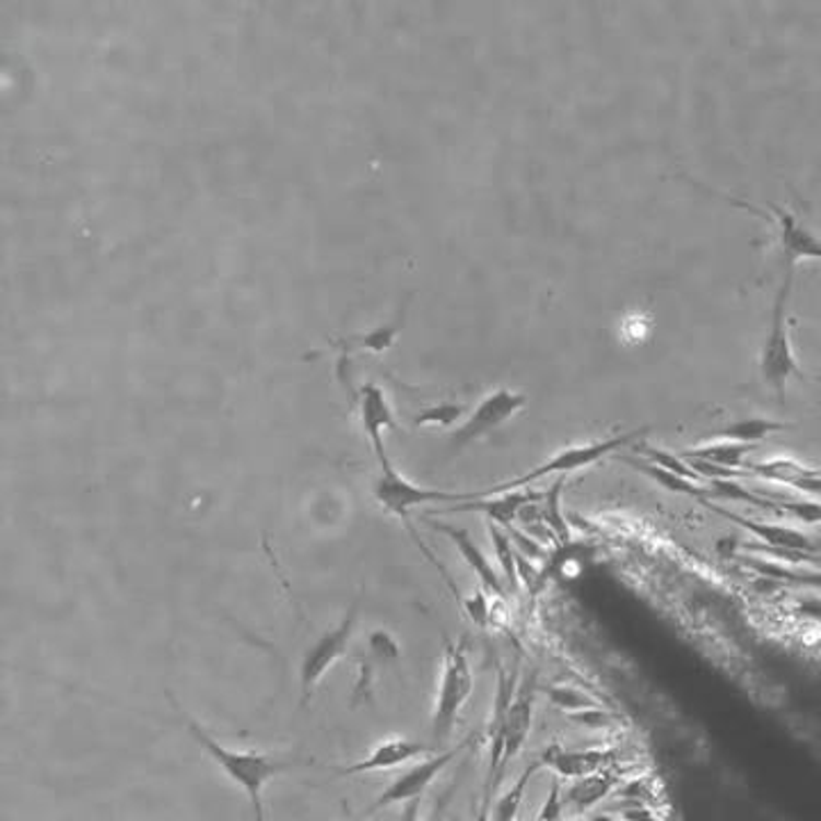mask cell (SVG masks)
Instances as JSON below:
<instances>
[{
	"mask_svg": "<svg viewBox=\"0 0 821 821\" xmlns=\"http://www.w3.org/2000/svg\"><path fill=\"white\" fill-rule=\"evenodd\" d=\"M568 722L577 724L579 728L585 730H609L617 726V717L612 712H607L602 705L598 707H591V709H582V712H575V714H566Z\"/></svg>",
	"mask_w": 821,
	"mask_h": 821,
	"instance_id": "obj_31",
	"label": "cell"
},
{
	"mask_svg": "<svg viewBox=\"0 0 821 821\" xmlns=\"http://www.w3.org/2000/svg\"><path fill=\"white\" fill-rule=\"evenodd\" d=\"M367 646H370V653H373L379 659H397V657H400V646H397V640L386 630L370 632Z\"/></svg>",
	"mask_w": 821,
	"mask_h": 821,
	"instance_id": "obj_33",
	"label": "cell"
},
{
	"mask_svg": "<svg viewBox=\"0 0 821 821\" xmlns=\"http://www.w3.org/2000/svg\"><path fill=\"white\" fill-rule=\"evenodd\" d=\"M585 821H614V819L609 817V814H594V817H589V819H585Z\"/></svg>",
	"mask_w": 821,
	"mask_h": 821,
	"instance_id": "obj_38",
	"label": "cell"
},
{
	"mask_svg": "<svg viewBox=\"0 0 821 821\" xmlns=\"http://www.w3.org/2000/svg\"><path fill=\"white\" fill-rule=\"evenodd\" d=\"M472 744V735L461 739L457 747H449L445 751H438V753H430L427 758L418 760L413 766H409L407 772H402L400 776H395L392 783L379 794V797L373 801V806H370L365 810V817L375 814L379 810H386L390 806H404L413 799H422V794H425L430 789V785L447 770L449 764H453L468 747Z\"/></svg>",
	"mask_w": 821,
	"mask_h": 821,
	"instance_id": "obj_9",
	"label": "cell"
},
{
	"mask_svg": "<svg viewBox=\"0 0 821 821\" xmlns=\"http://www.w3.org/2000/svg\"><path fill=\"white\" fill-rule=\"evenodd\" d=\"M634 453H637L644 461H648L653 466H659V468H665V470H669L673 474H680V477H684V480L705 484L703 477L694 470V466L690 461H687L682 455H673V453H669V449L655 447V445H650L646 441L634 443Z\"/></svg>",
	"mask_w": 821,
	"mask_h": 821,
	"instance_id": "obj_25",
	"label": "cell"
},
{
	"mask_svg": "<svg viewBox=\"0 0 821 821\" xmlns=\"http://www.w3.org/2000/svg\"><path fill=\"white\" fill-rule=\"evenodd\" d=\"M354 821H367V819H354Z\"/></svg>",
	"mask_w": 821,
	"mask_h": 821,
	"instance_id": "obj_40",
	"label": "cell"
},
{
	"mask_svg": "<svg viewBox=\"0 0 821 821\" xmlns=\"http://www.w3.org/2000/svg\"><path fill=\"white\" fill-rule=\"evenodd\" d=\"M420 804H422V799H413V801L404 804L402 812H400V821H420Z\"/></svg>",
	"mask_w": 821,
	"mask_h": 821,
	"instance_id": "obj_36",
	"label": "cell"
},
{
	"mask_svg": "<svg viewBox=\"0 0 821 821\" xmlns=\"http://www.w3.org/2000/svg\"><path fill=\"white\" fill-rule=\"evenodd\" d=\"M783 274L785 277L781 281V288H778L776 300H774V308H772L770 333H766V338L762 342L760 361H758L760 377H762L764 386L776 395L778 402H785L787 384L794 377H799V379L806 377L804 370H801V363H799V359H797V354H794V348H791L789 317H787L794 272H783Z\"/></svg>",
	"mask_w": 821,
	"mask_h": 821,
	"instance_id": "obj_4",
	"label": "cell"
},
{
	"mask_svg": "<svg viewBox=\"0 0 821 821\" xmlns=\"http://www.w3.org/2000/svg\"><path fill=\"white\" fill-rule=\"evenodd\" d=\"M474 690V671L468 655V642L449 640L443 642L441 673L436 684V699L432 709V747H441L455 735V728L461 719L466 705L472 699Z\"/></svg>",
	"mask_w": 821,
	"mask_h": 821,
	"instance_id": "obj_2",
	"label": "cell"
},
{
	"mask_svg": "<svg viewBox=\"0 0 821 821\" xmlns=\"http://www.w3.org/2000/svg\"><path fill=\"white\" fill-rule=\"evenodd\" d=\"M541 500V493L532 491V489H514V491H505V493H497V495H484V497H474V500H468V502H459V505H453V507H445L443 512H477V514H484L491 523L505 527V529H512L514 520H518L520 512L532 505V502H539Z\"/></svg>",
	"mask_w": 821,
	"mask_h": 821,
	"instance_id": "obj_16",
	"label": "cell"
},
{
	"mask_svg": "<svg viewBox=\"0 0 821 821\" xmlns=\"http://www.w3.org/2000/svg\"><path fill=\"white\" fill-rule=\"evenodd\" d=\"M799 612L812 621H821V598L819 596H804L799 600Z\"/></svg>",
	"mask_w": 821,
	"mask_h": 821,
	"instance_id": "obj_34",
	"label": "cell"
},
{
	"mask_svg": "<svg viewBox=\"0 0 821 821\" xmlns=\"http://www.w3.org/2000/svg\"><path fill=\"white\" fill-rule=\"evenodd\" d=\"M356 409H359V420H361V430L367 436L370 445H373V453L377 459L386 457V443L384 436L386 432L397 430V418L390 407L388 395L384 392L382 386L377 384H365L359 388L356 397Z\"/></svg>",
	"mask_w": 821,
	"mask_h": 821,
	"instance_id": "obj_14",
	"label": "cell"
},
{
	"mask_svg": "<svg viewBox=\"0 0 821 821\" xmlns=\"http://www.w3.org/2000/svg\"><path fill=\"white\" fill-rule=\"evenodd\" d=\"M564 781L560 776H552L546 799L537 812L535 821H564Z\"/></svg>",
	"mask_w": 821,
	"mask_h": 821,
	"instance_id": "obj_29",
	"label": "cell"
},
{
	"mask_svg": "<svg viewBox=\"0 0 821 821\" xmlns=\"http://www.w3.org/2000/svg\"><path fill=\"white\" fill-rule=\"evenodd\" d=\"M566 486V477H560L558 482H554L546 495H541L543 500V507H541V523L550 529L552 537L558 539L560 543H568L571 541V525L566 520V514H564V505H562V491Z\"/></svg>",
	"mask_w": 821,
	"mask_h": 821,
	"instance_id": "obj_24",
	"label": "cell"
},
{
	"mask_svg": "<svg viewBox=\"0 0 821 821\" xmlns=\"http://www.w3.org/2000/svg\"><path fill=\"white\" fill-rule=\"evenodd\" d=\"M361 600H352L345 609L342 619L327 632H322L302 655L300 661V692H302V707L313 701L317 684L325 680V676L336 667V661L342 659L350 650L354 630L359 623Z\"/></svg>",
	"mask_w": 821,
	"mask_h": 821,
	"instance_id": "obj_7",
	"label": "cell"
},
{
	"mask_svg": "<svg viewBox=\"0 0 821 821\" xmlns=\"http://www.w3.org/2000/svg\"><path fill=\"white\" fill-rule=\"evenodd\" d=\"M491 600H497V598L489 596L482 587H477L468 598H464L461 607H464V612L468 614V619L472 623H477L480 628H486L491 623V619H493V605H491Z\"/></svg>",
	"mask_w": 821,
	"mask_h": 821,
	"instance_id": "obj_30",
	"label": "cell"
},
{
	"mask_svg": "<svg viewBox=\"0 0 821 821\" xmlns=\"http://www.w3.org/2000/svg\"><path fill=\"white\" fill-rule=\"evenodd\" d=\"M486 535L495 554V566L502 579H505L509 594L514 596L520 591V577H518V552L512 541V535L505 532V527H500L491 520H486Z\"/></svg>",
	"mask_w": 821,
	"mask_h": 821,
	"instance_id": "obj_20",
	"label": "cell"
},
{
	"mask_svg": "<svg viewBox=\"0 0 821 821\" xmlns=\"http://www.w3.org/2000/svg\"><path fill=\"white\" fill-rule=\"evenodd\" d=\"M789 427L791 425H787V422H778V420H770V418H739L735 422H728L726 427L714 432V436L753 445V443L770 438L776 432H785Z\"/></svg>",
	"mask_w": 821,
	"mask_h": 821,
	"instance_id": "obj_23",
	"label": "cell"
},
{
	"mask_svg": "<svg viewBox=\"0 0 821 821\" xmlns=\"http://www.w3.org/2000/svg\"><path fill=\"white\" fill-rule=\"evenodd\" d=\"M623 464H628L630 468L640 470L642 474H646L648 480H653L657 486L667 489L671 493H680V495H690V497H696V500H707L712 497V489L707 484H699V482H692V480H684V477L680 474H673L665 468L659 466H653L644 459H630V457H619Z\"/></svg>",
	"mask_w": 821,
	"mask_h": 821,
	"instance_id": "obj_21",
	"label": "cell"
},
{
	"mask_svg": "<svg viewBox=\"0 0 821 821\" xmlns=\"http://www.w3.org/2000/svg\"><path fill=\"white\" fill-rule=\"evenodd\" d=\"M650 432V427H642V430H632V432H625V434H619V436H609V438H600V441H587V443H573V445H566L562 449H558V453H552L543 464L535 466L532 470H527L518 477H514V480H507V482H500L491 489H484V491H477V497H484V495H497V493H505V491H514V489H527L529 484H535L539 480H543V477H550V474H560V477H568L577 470H585L607 457H614L617 453H621L623 447L628 445H634L640 443L646 434Z\"/></svg>",
	"mask_w": 821,
	"mask_h": 821,
	"instance_id": "obj_3",
	"label": "cell"
},
{
	"mask_svg": "<svg viewBox=\"0 0 821 821\" xmlns=\"http://www.w3.org/2000/svg\"><path fill=\"white\" fill-rule=\"evenodd\" d=\"M516 821H527V819H523V817H518V819H516Z\"/></svg>",
	"mask_w": 821,
	"mask_h": 821,
	"instance_id": "obj_39",
	"label": "cell"
},
{
	"mask_svg": "<svg viewBox=\"0 0 821 821\" xmlns=\"http://www.w3.org/2000/svg\"><path fill=\"white\" fill-rule=\"evenodd\" d=\"M539 758L543 760V766H548L562 781H577L609 770L617 760L614 751L609 749H564L560 741H552V744L543 747Z\"/></svg>",
	"mask_w": 821,
	"mask_h": 821,
	"instance_id": "obj_13",
	"label": "cell"
},
{
	"mask_svg": "<svg viewBox=\"0 0 821 821\" xmlns=\"http://www.w3.org/2000/svg\"><path fill=\"white\" fill-rule=\"evenodd\" d=\"M543 770V760L537 755L532 762H529L525 770L518 774V778L512 783V787L502 794V797L495 801L493 808V821H516L523 810V799L525 791L532 783V778Z\"/></svg>",
	"mask_w": 821,
	"mask_h": 821,
	"instance_id": "obj_22",
	"label": "cell"
},
{
	"mask_svg": "<svg viewBox=\"0 0 821 821\" xmlns=\"http://www.w3.org/2000/svg\"><path fill=\"white\" fill-rule=\"evenodd\" d=\"M537 694H539V676L537 671L525 673L518 680L514 701L507 712V732H505V753H502V776H505L509 762L518 758L525 749V741L532 732L535 712H537Z\"/></svg>",
	"mask_w": 821,
	"mask_h": 821,
	"instance_id": "obj_10",
	"label": "cell"
},
{
	"mask_svg": "<svg viewBox=\"0 0 821 821\" xmlns=\"http://www.w3.org/2000/svg\"><path fill=\"white\" fill-rule=\"evenodd\" d=\"M617 783H619V776L614 774L612 766H609V770L589 774L585 778H577L564 789V806L577 814L587 812L600 801H605L617 787Z\"/></svg>",
	"mask_w": 821,
	"mask_h": 821,
	"instance_id": "obj_19",
	"label": "cell"
},
{
	"mask_svg": "<svg viewBox=\"0 0 821 821\" xmlns=\"http://www.w3.org/2000/svg\"><path fill=\"white\" fill-rule=\"evenodd\" d=\"M701 190L707 192V195H714V197H722L730 206L749 210V213L764 218L766 222H770L774 226L772 241L781 249L783 272H794L797 262H801V260H821V235L817 231H812L810 226H806L797 215H791L789 210H785L776 203H764L760 208V206H753L744 199H737V197H730V195L712 192V190H705V188H701Z\"/></svg>",
	"mask_w": 821,
	"mask_h": 821,
	"instance_id": "obj_6",
	"label": "cell"
},
{
	"mask_svg": "<svg viewBox=\"0 0 821 821\" xmlns=\"http://www.w3.org/2000/svg\"><path fill=\"white\" fill-rule=\"evenodd\" d=\"M751 453H753V445L722 438V441H707L694 447H687L682 457L690 461H701L714 468H722V470L741 472V468H749L747 459Z\"/></svg>",
	"mask_w": 821,
	"mask_h": 821,
	"instance_id": "obj_18",
	"label": "cell"
},
{
	"mask_svg": "<svg viewBox=\"0 0 821 821\" xmlns=\"http://www.w3.org/2000/svg\"><path fill=\"white\" fill-rule=\"evenodd\" d=\"M466 418V407L457 402L430 404L413 415L418 427H455Z\"/></svg>",
	"mask_w": 821,
	"mask_h": 821,
	"instance_id": "obj_27",
	"label": "cell"
},
{
	"mask_svg": "<svg viewBox=\"0 0 821 821\" xmlns=\"http://www.w3.org/2000/svg\"><path fill=\"white\" fill-rule=\"evenodd\" d=\"M434 751V747L422 744L411 737H386L379 744L373 747L363 760L342 766L338 770L340 776H359V774H377V772H390L397 766H404L409 762L427 758Z\"/></svg>",
	"mask_w": 821,
	"mask_h": 821,
	"instance_id": "obj_12",
	"label": "cell"
},
{
	"mask_svg": "<svg viewBox=\"0 0 821 821\" xmlns=\"http://www.w3.org/2000/svg\"><path fill=\"white\" fill-rule=\"evenodd\" d=\"M455 787L457 785H449L447 787V791L443 794V797L436 801V806H434V810H432V817H430V821H443L445 819V812H447V806H449V799H453V791H455Z\"/></svg>",
	"mask_w": 821,
	"mask_h": 821,
	"instance_id": "obj_35",
	"label": "cell"
},
{
	"mask_svg": "<svg viewBox=\"0 0 821 821\" xmlns=\"http://www.w3.org/2000/svg\"><path fill=\"white\" fill-rule=\"evenodd\" d=\"M491 799H480V808H477L474 821H493V810H491Z\"/></svg>",
	"mask_w": 821,
	"mask_h": 821,
	"instance_id": "obj_37",
	"label": "cell"
},
{
	"mask_svg": "<svg viewBox=\"0 0 821 821\" xmlns=\"http://www.w3.org/2000/svg\"><path fill=\"white\" fill-rule=\"evenodd\" d=\"M185 728H188L190 737L201 747V751L220 766V772L235 787H241L247 794L254 819L268 821V812H265V804H262L265 787H268L272 778L295 770L297 764H302V760H288V758H279L272 753L241 751V749L224 747L222 741H218L192 717H185Z\"/></svg>",
	"mask_w": 821,
	"mask_h": 821,
	"instance_id": "obj_1",
	"label": "cell"
},
{
	"mask_svg": "<svg viewBox=\"0 0 821 821\" xmlns=\"http://www.w3.org/2000/svg\"><path fill=\"white\" fill-rule=\"evenodd\" d=\"M425 523L430 527H434L436 532H441L443 537H447L449 541H453V546L461 554V560L474 573V577L480 579V587L489 596H493L497 600H507L512 596L509 589H507V585H505V579H502V575H500V571L486 558V552L474 543V539L468 535V529L457 527V525H447V523L434 520V518H425Z\"/></svg>",
	"mask_w": 821,
	"mask_h": 821,
	"instance_id": "obj_11",
	"label": "cell"
},
{
	"mask_svg": "<svg viewBox=\"0 0 821 821\" xmlns=\"http://www.w3.org/2000/svg\"><path fill=\"white\" fill-rule=\"evenodd\" d=\"M379 464V474L373 482V497L377 505L384 509V514L402 520L407 525L409 532L413 535V525H411V512L418 507L432 505V502H447V505H459V502L474 500L477 493H453V491H441V489H427L420 486L397 470L392 461L386 457L377 459Z\"/></svg>",
	"mask_w": 821,
	"mask_h": 821,
	"instance_id": "obj_5",
	"label": "cell"
},
{
	"mask_svg": "<svg viewBox=\"0 0 821 821\" xmlns=\"http://www.w3.org/2000/svg\"><path fill=\"white\" fill-rule=\"evenodd\" d=\"M762 575H770L791 585H801L821 591V568L806 571V568H789L787 564H770V562H753Z\"/></svg>",
	"mask_w": 821,
	"mask_h": 821,
	"instance_id": "obj_28",
	"label": "cell"
},
{
	"mask_svg": "<svg viewBox=\"0 0 821 821\" xmlns=\"http://www.w3.org/2000/svg\"><path fill=\"white\" fill-rule=\"evenodd\" d=\"M701 502H703V505L709 512H717L722 518H726V520H730V523H735L739 527H744L747 532H751L753 537H758L764 546L778 548V550H783V554H789V558H794V554H804V558H806V552H814L817 550V543L808 535L799 532V529L785 527V525H776V523H762V520H753V518H747V516H739V514H732V512H728V509H724L719 505H714V502H709V500H701Z\"/></svg>",
	"mask_w": 821,
	"mask_h": 821,
	"instance_id": "obj_15",
	"label": "cell"
},
{
	"mask_svg": "<svg viewBox=\"0 0 821 821\" xmlns=\"http://www.w3.org/2000/svg\"><path fill=\"white\" fill-rule=\"evenodd\" d=\"M774 505H776V512H781V514H789V516H794V518L801 520V523H806V525H817V523H821V505H819V502L797 497V500L774 502Z\"/></svg>",
	"mask_w": 821,
	"mask_h": 821,
	"instance_id": "obj_32",
	"label": "cell"
},
{
	"mask_svg": "<svg viewBox=\"0 0 821 821\" xmlns=\"http://www.w3.org/2000/svg\"><path fill=\"white\" fill-rule=\"evenodd\" d=\"M548 701H550L552 707H558V709L566 712V714H575V712L591 709V707L600 705L585 690H579V687H575V684H564V682L548 687Z\"/></svg>",
	"mask_w": 821,
	"mask_h": 821,
	"instance_id": "obj_26",
	"label": "cell"
},
{
	"mask_svg": "<svg viewBox=\"0 0 821 821\" xmlns=\"http://www.w3.org/2000/svg\"><path fill=\"white\" fill-rule=\"evenodd\" d=\"M529 404V397L525 392L512 390V388H495L489 390L477 407L459 422V425L449 432V449H457L491 436L502 425L520 413Z\"/></svg>",
	"mask_w": 821,
	"mask_h": 821,
	"instance_id": "obj_8",
	"label": "cell"
},
{
	"mask_svg": "<svg viewBox=\"0 0 821 821\" xmlns=\"http://www.w3.org/2000/svg\"><path fill=\"white\" fill-rule=\"evenodd\" d=\"M407 304H409V297L400 304V308L395 310V315L390 317L388 322L370 329V331H363V333H352V336H342L336 340V345L348 350V352H354V350H361V352H373V354H384L388 352L392 345L397 336L402 333V327L407 322Z\"/></svg>",
	"mask_w": 821,
	"mask_h": 821,
	"instance_id": "obj_17",
	"label": "cell"
}]
</instances>
